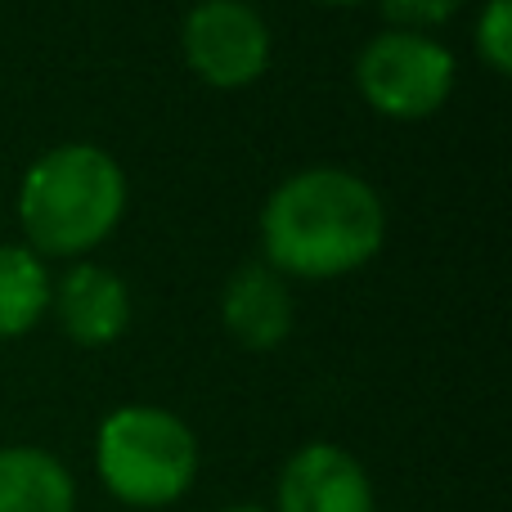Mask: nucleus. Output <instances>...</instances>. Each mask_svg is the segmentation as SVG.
Masks as SVG:
<instances>
[{
    "instance_id": "2",
    "label": "nucleus",
    "mask_w": 512,
    "mask_h": 512,
    "mask_svg": "<svg viewBox=\"0 0 512 512\" xmlns=\"http://www.w3.org/2000/svg\"><path fill=\"white\" fill-rule=\"evenodd\" d=\"M126 212V176L95 144H59L27 167L18 185V221L45 256H77L104 243Z\"/></svg>"
},
{
    "instance_id": "9",
    "label": "nucleus",
    "mask_w": 512,
    "mask_h": 512,
    "mask_svg": "<svg viewBox=\"0 0 512 512\" xmlns=\"http://www.w3.org/2000/svg\"><path fill=\"white\" fill-rule=\"evenodd\" d=\"M77 490L54 454L32 445L0 450V512H72Z\"/></svg>"
},
{
    "instance_id": "1",
    "label": "nucleus",
    "mask_w": 512,
    "mask_h": 512,
    "mask_svg": "<svg viewBox=\"0 0 512 512\" xmlns=\"http://www.w3.org/2000/svg\"><path fill=\"white\" fill-rule=\"evenodd\" d=\"M387 212L369 180L342 167L288 176L261 212V243L274 274L337 279L378 256Z\"/></svg>"
},
{
    "instance_id": "12",
    "label": "nucleus",
    "mask_w": 512,
    "mask_h": 512,
    "mask_svg": "<svg viewBox=\"0 0 512 512\" xmlns=\"http://www.w3.org/2000/svg\"><path fill=\"white\" fill-rule=\"evenodd\" d=\"M459 5L463 0H382V14L387 23H396V32H427L454 18Z\"/></svg>"
},
{
    "instance_id": "5",
    "label": "nucleus",
    "mask_w": 512,
    "mask_h": 512,
    "mask_svg": "<svg viewBox=\"0 0 512 512\" xmlns=\"http://www.w3.org/2000/svg\"><path fill=\"white\" fill-rule=\"evenodd\" d=\"M185 59L207 86L239 90L270 68V27L248 0H198L185 18Z\"/></svg>"
},
{
    "instance_id": "10",
    "label": "nucleus",
    "mask_w": 512,
    "mask_h": 512,
    "mask_svg": "<svg viewBox=\"0 0 512 512\" xmlns=\"http://www.w3.org/2000/svg\"><path fill=\"white\" fill-rule=\"evenodd\" d=\"M50 306V274L32 248L0 243V337H18Z\"/></svg>"
},
{
    "instance_id": "14",
    "label": "nucleus",
    "mask_w": 512,
    "mask_h": 512,
    "mask_svg": "<svg viewBox=\"0 0 512 512\" xmlns=\"http://www.w3.org/2000/svg\"><path fill=\"white\" fill-rule=\"evenodd\" d=\"M324 5H355V0H324Z\"/></svg>"
},
{
    "instance_id": "3",
    "label": "nucleus",
    "mask_w": 512,
    "mask_h": 512,
    "mask_svg": "<svg viewBox=\"0 0 512 512\" xmlns=\"http://www.w3.org/2000/svg\"><path fill=\"white\" fill-rule=\"evenodd\" d=\"M95 463L104 486L122 504L162 508L176 504L198 472V441L189 423L158 405L113 409L99 427Z\"/></svg>"
},
{
    "instance_id": "11",
    "label": "nucleus",
    "mask_w": 512,
    "mask_h": 512,
    "mask_svg": "<svg viewBox=\"0 0 512 512\" xmlns=\"http://www.w3.org/2000/svg\"><path fill=\"white\" fill-rule=\"evenodd\" d=\"M477 50L495 72L512 68V0H486L477 18Z\"/></svg>"
},
{
    "instance_id": "6",
    "label": "nucleus",
    "mask_w": 512,
    "mask_h": 512,
    "mask_svg": "<svg viewBox=\"0 0 512 512\" xmlns=\"http://www.w3.org/2000/svg\"><path fill=\"white\" fill-rule=\"evenodd\" d=\"M279 512H373L369 472L342 445L315 441L283 468Z\"/></svg>"
},
{
    "instance_id": "7",
    "label": "nucleus",
    "mask_w": 512,
    "mask_h": 512,
    "mask_svg": "<svg viewBox=\"0 0 512 512\" xmlns=\"http://www.w3.org/2000/svg\"><path fill=\"white\" fill-rule=\"evenodd\" d=\"M50 301L63 333L77 346H90V351L117 342L126 333V324H131V292H126V283L113 270L90 261L72 265L59 279V288H50Z\"/></svg>"
},
{
    "instance_id": "4",
    "label": "nucleus",
    "mask_w": 512,
    "mask_h": 512,
    "mask_svg": "<svg viewBox=\"0 0 512 512\" xmlns=\"http://www.w3.org/2000/svg\"><path fill=\"white\" fill-rule=\"evenodd\" d=\"M355 86L382 117L414 122L450 99L454 54L427 32H378L355 59Z\"/></svg>"
},
{
    "instance_id": "13",
    "label": "nucleus",
    "mask_w": 512,
    "mask_h": 512,
    "mask_svg": "<svg viewBox=\"0 0 512 512\" xmlns=\"http://www.w3.org/2000/svg\"><path fill=\"white\" fill-rule=\"evenodd\" d=\"M225 512H261V508H248V504H239V508H225Z\"/></svg>"
},
{
    "instance_id": "8",
    "label": "nucleus",
    "mask_w": 512,
    "mask_h": 512,
    "mask_svg": "<svg viewBox=\"0 0 512 512\" xmlns=\"http://www.w3.org/2000/svg\"><path fill=\"white\" fill-rule=\"evenodd\" d=\"M221 319L248 351H274L292 333V292L270 265H243L221 292Z\"/></svg>"
}]
</instances>
